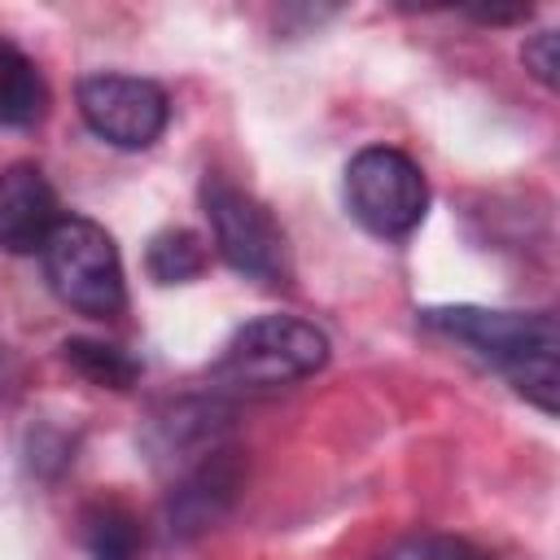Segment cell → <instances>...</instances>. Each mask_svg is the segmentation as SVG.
Segmentation results:
<instances>
[{
  "instance_id": "4fadbf2b",
  "label": "cell",
  "mask_w": 560,
  "mask_h": 560,
  "mask_svg": "<svg viewBox=\"0 0 560 560\" xmlns=\"http://www.w3.org/2000/svg\"><path fill=\"white\" fill-rule=\"evenodd\" d=\"M376 560H486V556L468 538H455V534H411L394 542L389 551H381Z\"/></svg>"
},
{
  "instance_id": "277c9868",
  "label": "cell",
  "mask_w": 560,
  "mask_h": 560,
  "mask_svg": "<svg viewBox=\"0 0 560 560\" xmlns=\"http://www.w3.org/2000/svg\"><path fill=\"white\" fill-rule=\"evenodd\" d=\"M201 210L210 219L214 232V249L219 258L262 284H280L289 280V245H284V228L276 223V214L245 188H236L223 175H206L201 179Z\"/></svg>"
},
{
  "instance_id": "7a4b0ae2",
  "label": "cell",
  "mask_w": 560,
  "mask_h": 560,
  "mask_svg": "<svg viewBox=\"0 0 560 560\" xmlns=\"http://www.w3.org/2000/svg\"><path fill=\"white\" fill-rule=\"evenodd\" d=\"M328 363V337L298 315H258L232 332L210 376L223 389H284Z\"/></svg>"
},
{
  "instance_id": "ba28073f",
  "label": "cell",
  "mask_w": 560,
  "mask_h": 560,
  "mask_svg": "<svg viewBox=\"0 0 560 560\" xmlns=\"http://www.w3.org/2000/svg\"><path fill=\"white\" fill-rule=\"evenodd\" d=\"M61 223L57 188L35 162H13L0 171V249L39 254L52 228Z\"/></svg>"
},
{
  "instance_id": "52a82bcc",
  "label": "cell",
  "mask_w": 560,
  "mask_h": 560,
  "mask_svg": "<svg viewBox=\"0 0 560 560\" xmlns=\"http://www.w3.org/2000/svg\"><path fill=\"white\" fill-rule=\"evenodd\" d=\"M241 481H245V468H241V455L236 446H214L210 455L192 459L179 481L171 486L166 494V508H162V529L171 542H188L197 534H206L210 525H219L228 516V508L236 503L241 494Z\"/></svg>"
},
{
  "instance_id": "7c38bea8",
  "label": "cell",
  "mask_w": 560,
  "mask_h": 560,
  "mask_svg": "<svg viewBox=\"0 0 560 560\" xmlns=\"http://www.w3.org/2000/svg\"><path fill=\"white\" fill-rule=\"evenodd\" d=\"M144 271L158 280V284H188L206 271V245L197 232L188 228H166L149 241L144 249Z\"/></svg>"
},
{
  "instance_id": "5bb4252c",
  "label": "cell",
  "mask_w": 560,
  "mask_h": 560,
  "mask_svg": "<svg viewBox=\"0 0 560 560\" xmlns=\"http://www.w3.org/2000/svg\"><path fill=\"white\" fill-rule=\"evenodd\" d=\"M521 61H525V70H529L542 88H556V83H560V35H556V31L529 35L525 48H521Z\"/></svg>"
},
{
  "instance_id": "8992f818",
  "label": "cell",
  "mask_w": 560,
  "mask_h": 560,
  "mask_svg": "<svg viewBox=\"0 0 560 560\" xmlns=\"http://www.w3.org/2000/svg\"><path fill=\"white\" fill-rule=\"evenodd\" d=\"M83 122L114 149H149L166 122H171V101L153 79L140 74H88L74 88Z\"/></svg>"
},
{
  "instance_id": "5b68a950",
  "label": "cell",
  "mask_w": 560,
  "mask_h": 560,
  "mask_svg": "<svg viewBox=\"0 0 560 560\" xmlns=\"http://www.w3.org/2000/svg\"><path fill=\"white\" fill-rule=\"evenodd\" d=\"M346 206L372 236H411L429 210L424 171L402 149L368 144L346 166Z\"/></svg>"
},
{
  "instance_id": "9c48e42d",
  "label": "cell",
  "mask_w": 560,
  "mask_h": 560,
  "mask_svg": "<svg viewBox=\"0 0 560 560\" xmlns=\"http://www.w3.org/2000/svg\"><path fill=\"white\" fill-rule=\"evenodd\" d=\"M79 538L92 560H140L144 525L122 499H92L79 516Z\"/></svg>"
},
{
  "instance_id": "30bf717a",
  "label": "cell",
  "mask_w": 560,
  "mask_h": 560,
  "mask_svg": "<svg viewBox=\"0 0 560 560\" xmlns=\"http://www.w3.org/2000/svg\"><path fill=\"white\" fill-rule=\"evenodd\" d=\"M48 109V83L35 61L0 39V127H35Z\"/></svg>"
},
{
  "instance_id": "6da1fadb",
  "label": "cell",
  "mask_w": 560,
  "mask_h": 560,
  "mask_svg": "<svg viewBox=\"0 0 560 560\" xmlns=\"http://www.w3.org/2000/svg\"><path fill=\"white\" fill-rule=\"evenodd\" d=\"M420 324L468 346L477 359L499 368L512 389L542 416L560 407V337L551 311H490V306H429Z\"/></svg>"
},
{
  "instance_id": "3957f363",
  "label": "cell",
  "mask_w": 560,
  "mask_h": 560,
  "mask_svg": "<svg viewBox=\"0 0 560 560\" xmlns=\"http://www.w3.org/2000/svg\"><path fill=\"white\" fill-rule=\"evenodd\" d=\"M48 289L88 319H109L127 306V280L114 236L83 214H61L39 249Z\"/></svg>"
},
{
  "instance_id": "8fae6325",
  "label": "cell",
  "mask_w": 560,
  "mask_h": 560,
  "mask_svg": "<svg viewBox=\"0 0 560 560\" xmlns=\"http://www.w3.org/2000/svg\"><path fill=\"white\" fill-rule=\"evenodd\" d=\"M66 363L88 376L92 385H105V389H131L140 381V359L127 354L122 346H109V341H92V337H70L61 346Z\"/></svg>"
}]
</instances>
